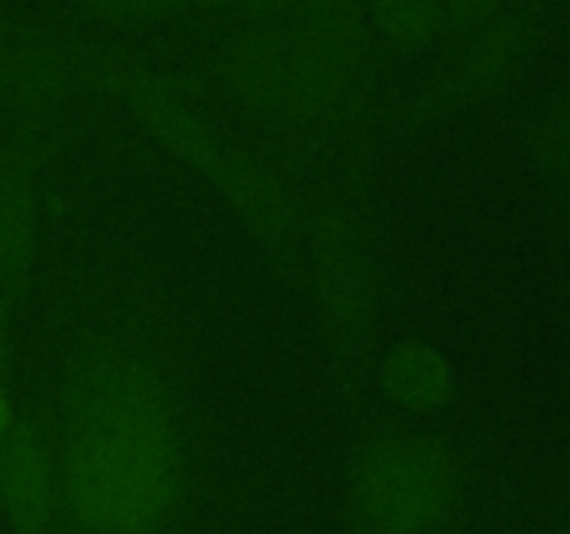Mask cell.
<instances>
[{"instance_id": "cell-14", "label": "cell", "mask_w": 570, "mask_h": 534, "mask_svg": "<svg viewBox=\"0 0 570 534\" xmlns=\"http://www.w3.org/2000/svg\"><path fill=\"white\" fill-rule=\"evenodd\" d=\"M499 3L501 0H445L443 17L456 31H471V28L490 22Z\"/></svg>"}, {"instance_id": "cell-16", "label": "cell", "mask_w": 570, "mask_h": 534, "mask_svg": "<svg viewBox=\"0 0 570 534\" xmlns=\"http://www.w3.org/2000/svg\"><path fill=\"white\" fill-rule=\"evenodd\" d=\"M14 423H17L14 406L9 404L3 384H0V437H6V434L11 432V428H14Z\"/></svg>"}, {"instance_id": "cell-1", "label": "cell", "mask_w": 570, "mask_h": 534, "mask_svg": "<svg viewBox=\"0 0 570 534\" xmlns=\"http://www.w3.org/2000/svg\"><path fill=\"white\" fill-rule=\"evenodd\" d=\"M61 495L87 534H165L184 493L176 404L154 362L89 339L65 382Z\"/></svg>"}, {"instance_id": "cell-11", "label": "cell", "mask_w": 570, "mask_h": 534, "mask_svg": "<svg viewBox=\"0 0 570 534\" xmlns=\"http://www.w3.org/2000/svg\"><path fill=\"white\" fill-rule=\"evenodd\" d=\"M382 387L404 409L438 412L454 395V367L434 345L404 339L384 356Z\"/></svg>"}, {"instance_id": "cell-6", "label": "cell", "mask_w": 570, "mask_h": 534, "mask_svg": "<svg viewBox=\"0 0 570 534\" xmlns=\"http://www.w3.org/2000/svg\"><path fill=\"white\" fill-rule=\"evenodd\" d=\"M312 281L326 320L345 337H360L371 326L376 289L371 259L354 222L326 209L312 231Z\"/></svg>"}, {"instance_id": "cell-2", "label": "cell", "mask_w": 570, "mask_h": 534, "mask_svg": "<svg viewBox=\"0 0 570 534\" xmlns=\"http://www.w3.org/2000/svg\"><path fill=\"white\" fill-rule=\"evenodd\" d=\"M460 484V459L443 439L379 437L351 471L345 521L354 534H426L449 515Z\"/></svg>"}, {"instance_id": "cell-15", "label": "cell", "mask_w": 570, "mask_h": 534, "mask_svg": "<svg viewBox=\"0 0 570 534\" xmlns=\"http://www.w3.org/2000/svg\"><path fill=\"white\" fill-rule=\"evenodd\" d=\"M301 0H217V6H237V9L250 11H284Z\"/></svg>"}, {"instance_id": "cell-4", "label": "cell", "mask_w": 570, "mask_h": 534, "mask_svg": "<svg viewBox=\"0 0 570 534\" xmlns=\"http://www.w3.org/2000/svg\"><path fill=\"white\" fill-rule=\"evenodd\" d=\"M131 67L53 39L0 42V103L42 117L76 92H120Z\"/></svg>"}, {"instance_id": "cell-17", "label": "cell", "mask_w": 570, "mask_h": 534, "mask_svg": "<svg viewBox=\"0 0 570 534\" xmlns=\"http://www.w3.org/2000/svg\"><path fill=\"white\" fill-rule=\"evenodd\" d=\"M9 437V434H6ZM6 437H0V510H3V459H6Z\"/></svg>"}, {"instance_id": "cell-10", "label": "cell", "mask_w": 570, "mask_h": 534, "mask_svg": "<svg viewBox=\"0 0 570 534\" xmlns=\"http://www.w3.org/2000/svg\"><path fill=\"white\" fill-rule=\"evenodd\" d=\"M529 48V28L518 17L484 22L468 53L445 81V95L456 103L493 92Z\"/></svg>"}, {"instance_id": "cell-12", "label": "cell", "mask_w": 570, "mask_h": 534, "mask_svg": "<svg viewBox=\"0 0 570 534\" xmlns=\"http://www.w3.org/2000/svg\"><path fill=\"white\" fill-rule=\"evenodd\" d=\"M373 17L390 39L423 48L443 20L440 0H371Z\"/></svg>"}, {"instance_id": "cell-9", "label": "cell", "mask_w": 570, "mask_h": 534, "mask_svg": "<svg viewBox=\"0 0 570 534\" xmlns=\"http://www.w3.org/2000/svg\"><path fill=\"white\" fill-rule=\"evenodd\" d=\"M209 181L259 243L278 245L287 239L295 220L293 198L262 161L239 150H223Z\"/></svg>"}, {"instance_id": "cell-7", "label": "cell", "mask_w": 570, "mask_h": 534, "mask_svg": "<svg viewBox=\"0 0 570 534\" xmlns=\"http://www.w3.org/2000/svg\"><path fill=\"white\" fill-rule=\"evenodd\" d=\"M3 510L17 534H72L59 459L42 426L31 417H17L6 437Z\"/></svg>"}, {"instance_id": "cell-5", "label": "cell", "mask_w": 570, "mask_h": 534, "mask_svg": "<svg viewBox=\"0 0 570 534\" xmlns=\"http://www.w3.org/2000/svg\"><path fill=\"white\" fill-rule=\"evenodd\" d=\"M45 156L42 117L26 126L0 148V300L14 306L31 278L39 239L37 172Z\"/></svg>"}, {"instance_id": "cell-3", "label": "cell", "mask_w": 570, "mask_h": 534, "mask_svg": "<svg viewBox=\"0 0 570 534\" xmlns=\"http://www.w3.org/2000/svg\"><path fill=\"white\" fill-rule=\"evenodd\" d=\"M223 76L245 109L282 122L326 120L356 81V70L315 48L298 28H254L237 37Z\"/></svg>"}, {"instance_id": "cell-8", "label": "cell", "mask_w": 570, "mask_h": 534, "mask_svg": "<svg viewBox=\"0 0 570 534\" xmlns=\"http://www.w3.org/2000/svg\"><path fill=\"white\" fill-rule=\"evenodd\" d=\"M120 95L128 100L134 117L154 134L156 142H159L173 159H178L181 165H187L189 170L200 172V176L212 178V172H215L217 161H220L223 156V148L212 139V134L206 131L204 122L173 98L170 89L161 87V83L156 81L154 76H148L145 70L131 67Z\"/></svg>"}, {"instance_id": "cell-13", "label": "cell", "mask_w": 570, "mask_h": 534, "mask_svg": "<svg viewBox=\"0 0 570 534\" xmlns=\"http://www.w3.org/2000/svg\"><path fill=\"white\" fill-rule=\"evenodd\" d=\"M78 9L109 20H134V17H156L178 11V0H72Z\"/></svg>"}]
</instances>
